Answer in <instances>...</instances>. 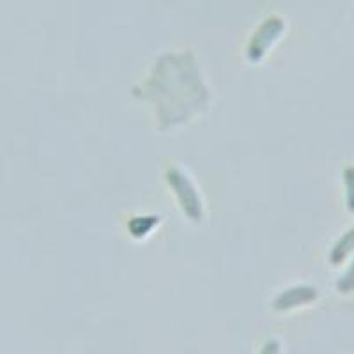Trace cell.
Segmentation results:
<instances>
[{
  "mask_svg": "<svg viewBox=\"0 0 354 354\" xmlns=\"http://www.w3.org/2000/svg\"><path fill=\"white\" fill-rule=\"evenodd\" d=\"M354 248V229H351L349 232L344 234V238L337 243V246L333 248V254H331V261L333 264H340L347 255L351 254V250Z\"/></svg>",
  "mask_w": 354,
  "mask_h": 354,
  "instance_id": "6da1fadb",
  "label": "cell"
},
{
  "mask_svg": "<svg viewBox=\"0 0 354 354\" xmlns=\"http://www.w3.org/2000/svg\"><path fill=\"white\" fill-rule=\"evenodd\" d=\"M344 177H346L347 185V204H349V209L354 213V167H349L344 172Z\"/></svg>",
  "mask_w": 354,
  "mask_h": 354,
  "instance_id": "7a4b0ae2",
  "label": "cell"
},
{
  "mask_svg": "<svg viewBox=\"0 0 354 354\" xmlns=\"http://www.w3.org/2000/svg\"><path fill=\"white\" fill-rule=\"evenodd\" d=\"M338 289L342 290V292H351L354 290V262L351 266V270L344 274V278L338 282Z\"/></svg>",
  "mask_w": 354,
  "mask_h": 354,
  "instance_id": "3957f363",
  "label": "cell"
}]
</instances>
